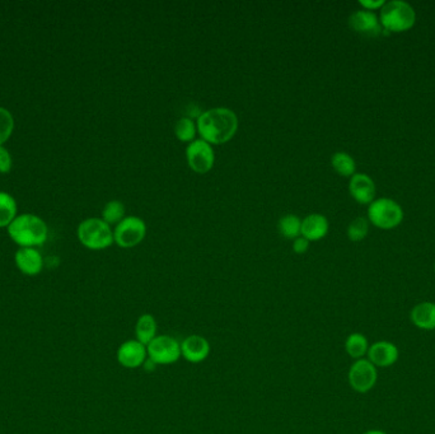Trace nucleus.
<instances>
[{"label": "nucleus", "instance_id": "nucleus-19", "mask_svg": "<svg viewBox=\"0 0 435 434\" xmlns=\"http://www.w3.org/2000/svg\"><path fill=\"white\" fill-rule=\"evenodd\" d=\"M369 346L368 339L362 332H353L345 340V351L354 361L365 358L368 354Z\"/></svg>", "mask_w": 435, "mask_h": 434}, {"label": "nucleus", "instance_id": "nucleus-3", "mask_svg": "<svg viewBox=\"0 0 435 434\" xmlns=\"http://www.w3.org/2000/svg\"><path fill=\"white\" fill-rule=\"evenodd\" d=\"M380 22L383 31L390 33H401L411 30L417 23V12L402 0L386 1L382 6Z\"/></svg>", "mask_w": 435, "mask_h": 434}, {"label": "nucleus", "instance_id": "nucleus-24", "mask_svg": "<svg viewBox=\"0 0 435 434\" xmlns=\"http://www.w3.org/2000/svg\"><path fill=\"white\" fill-rule=\"evenodd\" d=\"M125 217H127V208L120 200H111L103 206L102 219L109 226L120 223Z\"/></svg>", "mask_w": 435, "mask_h": 434}, {"label": "nucleus", "instance_id": "nucleus-30", "mask_svg": "<svg viewBox=\"0 0 435 434\" xmlns=\"http://www.w3.org/2000/svg\"><path fill=\"white\" fill-rule=\"evenodd\" d=\"M362 434H387L385 430H381V429H369L367 432H364Z\"/></svg>", "mask_w": 435, "mask_h": 434}, {"label": "nucleus", "instance_id": "nucleus-15", "mask_svg": "<svg viewBox=\"0 0 435 434\" xmlns=\"http://www.w3.org/2000/svg\"><path fill=\"white\" fill-rule=\"evenodd\" d=\"M14 263L19 272L30 277L43 272V255L35 248H19L14 255Z\"/></svg>", "mask_w": 435, "mask_h": 434}, {"label": "nucleus", "instance_id": "nucleus-13", "mask_svg": "<svg viewBox=\"0 0 435 434\" xmlns=\"http://www.w3.org/2000/svg\"><path fill=\"white\" fill-rule=\"evenodd\" d=\"M349 193H350L351 198L359 204L369 206L373 200H375L377 187L370 176L365 175V174H355L350 177Z\"/></svg>", "mask_w": 435, "mask_h": 434}, {"label": "nucleus", "instance_id": "nucleus-26", "mask_svg": "<svg viewBox=\"0 0 435 434\" xmlns=\"http://www.w3.org/2000/svg\"><path fill=\"white\" fill-rule=\"evenodd\" d=\"M14 130V117L12 112L6 107L0 106V147H4L12 137Z\"/></svg>", "mask_w": 435, "mask_h": 434}, {"label": "nucleus", "instance_id": "nucleus-18", "mask_svg": "<svg viewBox=\"0 0 435 434\" xmlns=\"http://www.w3.org/2000/svg\"><path fill=\"white\" fill-rule=\"evenodd\" d=\"M158 324L156 317L151 314L140 316L135 324V337L136 340L145 346L157 337Z\"/></svg>", "mask_w": 435, "mask_h": 434}, {"label": "nucleus", "instance_id": "nucleus-25", "mask_svg": "<svg viewBox=\"0 0 435 434\" xmlns=\"http://www.w3.org/2000/svg\"><path fill=\"white\" fill-rule=\"evenodd\" d=\"M369 221L367 218L358 217L351 221L350 224L346 229L348 238L353 242H360L368 235Z\"/></svg>", "mask_w": 435, "mask_h": 434}, {"label": "nucleus", "instance_id": "nucleus-14", "mask_svg": "<svg viewBox=\"0 0 435 434\" xmlns=\"http://www.w3.org/2000/svg\"><path fill=\"white\" fill-rule=\"evenodd\" d=\"M210 354V343L201 335H190L181 342V356L188 362L201 363Z\"/></svg>", "mask_w": 435, "mask_h": 434}, {"label": "nucleus", "instance_id": "nucleus-8", "mask_svg": "<svg viewBox=\"0 0 435 434\" xmlns=\"http://www.w3.org/2000/svg\"><path fill=\"white\" fill-rule=\"evenodd\" d=\"M349 385L358 393L372 391L378 381V369L367 358L358 359L353 363L348 374Z\"/></svg>", "mask_w": 435, "mask_h": 434}, {"label": "nucleus", "instance_id": "nucleus-4", "mask_svg": "<svg viewBox=\"0 0 435 434\" xmlns=\"http://www.w3.org/2000/svg\"><path fill=\"white\" fill-rule=\"evenodd\" d=\"M78 240L85 248L101 251L114 243V231L102 218H88L80 222L77 229Z\"/></svg>", "mask_w": 435, "mask_h": 434}, {"label": "nucleus", "instance_id": "nucleus-7", "mask_svg": "<svg viewBox=\"0 0 435 434\" xmlns=\"http://www.w3.org/2000/svg\"><path fill=\"white\" fill-rule=\"evenodd\" d=\"M146 351L156 366H169L181 358V343L171 335H157L146 345Z\"/></svg>", "mask_w": 435, "mask_h": 434}, {"label": "nucleus", "instance_id": "nucleus-23", "mask_svg": "<svg viewBox=\"0 0 435 434\" xmlns=\"http://www.w3.org/2000/svg\"><path fill=\"white\" fill-rule=\"evenodd\" d=\"M176 138L178 139L182 143L190 144L193 142L198 135V125L196 121H193L191 117L185 116L176 122L175 127Z\"/></svg>", "mask_w": 435, "mask_h": 434}, {"label": "nucleus", "instance_id": "nucleus-31", "mask_svg": "<svg viewBox=\"0 0 435 434\" xmlns=\"http://www.w3.org/2000/svg\"><path fill=\"white\" fill-rule=\"evenodd\" d=\"M434 272H435V265H434Z\"/></svg>", "mask_w": 435, "mask_h": 434}, {"label": "nucleus", "instance_id": "nucleus-21", "mask_svg": "<svg viewBox=\"0 0 435 434\" xmlns=\"http://www.w3.org/2000/svg\"><path fill=\"white\" fill-rule=\"evenodd\" d=\"M331 166L343 177H353L357 172V163L346 152H336L331 157Z\"/></svg>", "mask_w": 435, "mask_h": 434}, {"label": "nucleus", "instance_id": "nucleus-27", "mask_svg": "<svg viewBox=\"0 0 435 434\" xmlns=\"http://www.w3.org/2000/svg\"><path fill=\"white\" fill-rule=\"evenodd\" d=\"M13 167V158L11 152L6 147H0V174L11 172Z\"/></svg>", "mask_w": 435, "mask_h": 434}, {"label": "nucleus", "instance_id": "nucleus-10", "mask_svg": "<svg viewBox=\"0 0 435 434\" xmlns=\"http://www.w3.org/2000/svg\"><path fill=\"white\" fill-rule=\"evenodd\" d=\"M116 358L122 367L135 369L144 366L148 359V351L144 344L134 339L121 344L116 353Z\"/></svg>", "mask_w": 435, "mask_h": 434}, {"label": "nucleus", "instance_id": "nucleus-9", "mask_svg": "<svg viewBox=\"0 0 435 434\" xmlns=\"http://www.w3.org/2000/svg\"><path fill=\"white\" fill-rule=\"evenodd\" d=\"M186 159L190 169L195 174L205 175L212 171L215 163V154L213 145L206 143L203 139H195L186 148Z\"/></svg>", "mask_w": 435, "mask_h": 434}, {"label": "nucleus", "instance_id": "nucleus-20", "mask_svg": "<svg viewBox=\"0 0 435 434\" xmlns=\"http://www.w3.org/2000/svg\"><path fill=\"white\" fill-rule=\"evenodd\" d=\"M17 216L18 206L16 199L11 194L0 191V228H8Z\"/></svg>", "mask_w": 435, "mask_h": 434}, {"label": "nucleus", "instance_id": "nucleus-2", "mask_svg": "<svg viewBox=\"0 0 435 434\" xmlns=\"http://www.w3.org/2000/svg\"><path fill=\"white\" fill-rule=\"evenodd\" d=\"M8 235L19 248H38L48 241V224L30 213L19 214L6 228Z\"/></svg>", "mask_w": 435, "mask_h": 434}, {"label": "nucleus", "instance_id": "nucleus-6", "mask_svg": "<svg viewBox=\"0 0 435 434\" xmlns=\"http://www.w3.org/2000/svg\"><path fill=\"white\" fill-rule=\"evenodd\" d=\"M146 223L136 216H127L116 224L114 229V241L121 248H136L144 241L146 235Z\"/></svg>", "mask_w": 435, "mask_h": 434}, {"label": "nucleus", "instance_id": "nucleus-1", "mask_svg": "<svg viewBox=\"0 0 435 434\" xmlns=\"http://www.w3.org/2000/svg\"><path fill=\"white\" fill-rule=\"evenodd\" d=\"M198 134L200 139L210 145H222L235 138L240 121L233 110L228 107H213L198 116Z\"/></svg>", "mask_w": 435, "mask_h": 434}, {"label": "nucleus", "instance_id": "nucleus-22", "mask_svg": "<svg viewBox=\"0 0 435 434\" xmlns=\"http://www.w3.org/2000/svg\"><path fill=\"white\" fill-rule=\"evenodd\" d=\"M279 232L286 240H296L302 235V219L296 214H286L280 218L278 223Z\"/></svg>", "mask_w": 435, "mask_h": 434}, {"label": "nucleus", "instance_id": "nucleus-5", "mask_svg": "<svg viewBox=\"0 0 435 434\" xmlns=\"http://www.w3.org/2000/svg\"><path fill=\"white\" fill-rule=\"evenodd\" d=\"M368 221L377 228L385 231L396 228L404 221V211L397 201L380 198L369 204Z\"/></svg>", "mask_w": 435, "mask_h": 434}, {"label": "nucleus", "instance_id": "nucleus-11", "mask_svg": "<svg viewBox=\"0 0 435 434\" xmlns=\"http://www.w3.org/2000/svg\"><path fill=\"white\" fill-rule=\"evenodd\" d=\"M399 350L396 344L380 340L369 346L367 359L377 368H388L399 361Z\"/></svg>", "mask_w": 435, "mask_h": 434}, {"label": "nucleus", "instance_id": "nucleus-16", "mask_svg": "<svg viewBox=\"0 0 435 434\" xmlns=\"http://www.w3.org/2000/svg\"><path fill=\"white\" fill-rule=\"evenodd\" d=\"M330 231L328 219L322 214L313 213L302 219V237L309 242L320 241Z\"/></svg>", "mask_w": 435, "mask_h": 434}, {"label": "nucleus", "instance_id": "nucleus-28", "mask_svg": "<svg viewBox=\"0 0 435 434\" xmlns=\"http://www.w3.org/2000/svg\"><path fill=\"white\" fill-rule=\"evenodd\" d=\"M359 4L362 6V9L369 11V12H375L378 9H382V6L386 4L385 0H360Z\"/></svg>", "mask_w": 435, "mask_h": 434}, {"label": "nucleus", "instance_id": "nucleus-29", "mask_svg": "<svg viewBox=\"0 0 435 434\" xmlns=\"http://www.w3.org/2000/svg\"><path fill=\"white\" fill-rule=\"evenodd\" d=\"M309 243L311 242L308 240H306L304 237H298L294 241H293V251L298 253V255H303V253H307L309 248Z\"/></svg>", "mask_w": 435, "mask_h": 434}, {"label": "nucleus", "instance_id": "nucleus-12", "mask_svg": "<svg viewBox=\"0 0 435 434\" xmlns=\"http://www.w3.org/2000/svg\"><path fill=\"white\" fill-rule=\"evenodd\" d=\"M349 26L351 30L364 36H380L383 31L380 17L375 12H369L365 9L353 13L349 17Z\"/></svg>", "mask_w": 435, "mask_h": 434}, {"label": "nucleus", "instance_id": "nucleus-17", "mask_svg": "<svg viewBox=\"0 0 435 434\" xmlns=\"http://www.w3.org/2000/svg\"><path fill=\"white\" fill-rule=\"evenodd\" d=\"M410 320L412 325L420 330L433 332L435 330V303L424 301L414 306L410 312Z\"/></svg>", "mask_w": 435, "mask_h": 434}]
</instances>
